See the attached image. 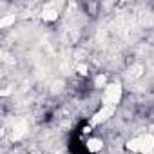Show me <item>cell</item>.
<instances>
[{"label":"cell","mask_w":154,"mask_h":154,"mask_svg":"<svg viewBox=\"0 0 154 154\" xmlns=\"http://www.w3.org/2000/svg\"><path fill=\"white\" fill-rule=\"evenodd\" d=\"M42 18H44L45 22H53V20H56V18H58V11H56V9H53V6H49L47 9H44V11H42Z\"/></svg>","instance_id":"cell-6"},{"label":"cell","mask_w":154,"mask_h":154,"mask_svg":"<svg viewBox=\"0 0 154 154\" xmlns=\"http://www.w3.org/2000/svg\"><path fill=\"white\" fill-rule=\"evenodd\" d=\"M122 98V85L120 84H111L105 87V94H103V102L105 105H116Z\"/></svg>","instance_id":"cell-1"},{"label":"cell","mask_w":154,"mask_h":154,"mask_svg":"<svg viewBox=\"0 0 154 154\" xmlns=\"http://www.w3.org/2000/svg\"><path fill=\"white\" fill-rule=\"evenodd\" d=\"M94 84H96V87H103V85H105V76H103V74L96 76V80H94Z\"/></svg>","instance_id":"cell-10"},{"label":"cell","mask_w":154,"mask_h":154,"mask_svg":"<svg viewBox=\"0 0 154 154\" xmlns=\"http://www.w3.org/2000/svg\"><path fill=\"white\" fill-rule=\"evenodd\" d=\"M152 150H154V136L152 134L140 136V152L141 154H150Z\"/></svg>","instance_id":"cell-3"},{"label":"cell","mask_w":154,"mask_h":154,"mask_svg":"<svg viewBox=\"0 0 154 154\" xmlns=\"http://www.w3.org/2000/svg\"><path fill=\"white\" fill-rule=\"evenodd\" d=\"M127 149L129 150H134V152H140V138H132L127 141Z\"/></svg>","instance_id":"cell-8"},{"label":"cell","mask_w":154,"mask_h":154,"mask_svg":"<svg viewBox=\"0 0 154 154\" xmlns=\"http://www.w3.org/2000/svg\"><path fill=\"white\" fill-rule=\"evenodd\" d=\"M102 140H98V138H91V140H87V149L91 150V152H98L100 149H102Z\"/></svg>","instance_id":"cell-7"},{"label":"cell","mask_w":154,"mask_h":154,"mask_svg":"<svg viewBox=\"0 0 154 154\" xmlns=\"http://www.w3.org/2000/svg\"><path fill=\"white\" fill-rule=\"evenodd\" d=\"M11 24H15V15L4 17L2 20H0V27H8V26H11Z\"/></svg>","instance_id":"cell-9"},{"label":"cell","mask_w":154,"mask_h":154,"mask_svg":"<svg viewBox=\"0 0 154 154\" xmlns=\"http://www.w3.org/2000/svg\"><path fill=\"white\" fill-rule=\"evenodd\" d=\"M143 71H145V67H143L141 63H134V65H131L129 71H127V78L136 80V78H140V76L143 74Z\"/></svg>","instance_id":"cell-5"},{"label":"cell","mask_w":154,"mask_h":154,"mask_svg":"<svg viewBox=\"0 0 154 154\" xmlns=\"http://www.w3.org/2000/svg\"><path fill=\"white\" fill-rule=\"evenodd\" d=\"M76 71H78L80 74H87V65L85 63H78L76 65Z\"/></svg>","instance_id":"cell-11"},{"label":"cell","mask_w":154,"mask_h":154,"mask_svg":"<svg viewBox=\"0 0 154 154\" xmlns=\"http://www.w3.org/2000/svg\"><path fill=\"white\" fill-rule=\"evenodd\" d=\"M26 131H27V122L26 120H20V122H17L15 125H13V132H11V140H20L24 134H26Z\"/></svg>","instance_id":"cell-4"},{"label":"cell","mask_w":154,"mask_h":154,"mask_svg":"<svg viewBox=\"0 0 154 154\" xmlns=\"http://www.w3.org/2000/svg\"><path fill=\"white\" fill-rule=\"evenodd\" d=\"M114 111H116V105H103V107L91 118V125H100V123L107 122V120L114 114Z\"/></svg>","instance_id":"cell-2"}]
</instances>
